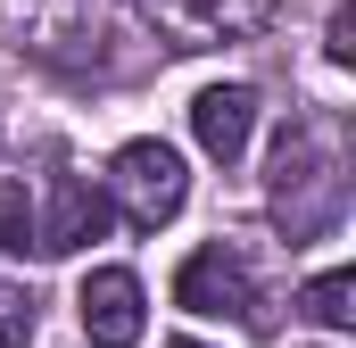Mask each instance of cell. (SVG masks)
Wrapping results in <instances>:
<instances>
[{"label":"cell","mask_w":356,"mask_h":348,"mask_svg":"<svg viewBox=\"0 0 356 348\" xmlns=\"http://www.w3.org/2000/svg\"><path fill=\"white\" fill-rule=\"evenodd\" d=\"M298 307H307L315 324H332V332H348V324H356V274H348V265H332V274H315V282L298 290Z\"/></svg>","instance_id":"8"},{"label":"cell","mask_w":356,"mask_h":348,"mask_svg":"<svg viewBox=\"0 0 356 348\" xmlns=\"http://www.w3.org/2000/svg\"><path fill=\"white\" fill-rule=\"evenodd\" d=\"M266 199H273V224H282L290 241H315V232L340 224V207H348V174H340V141H332V125H315V116L282 125Z\"/></svg>","instance_id":"1"},{"label":"cell","mask_w":356,"mask_h":348,"mask_svg":"<svg viewBox=\"0 0 356 348\" xmlns=\"http://www.w3.org/2000/svg\"><path fill=\"white\" fill-rule=\"evenodd\" d=\"M75 307H83L91 348H141V332H149V299H141V274L133 265H91Z\"/></svg>","instance_id":"4"},{"label":"cell","mask_w":356,"mask_h":348,"mask_svg":"<svg viewBox=\"0 0 356 348\" xmlns=\"http://www.w3.org/2000/svg\"><path fill=\"white\" fill-rule=\"evenodd\" d=\"M149 17L175 33V50H216V42H249L273 17V0H149Z\"/></svg>","instance_id":"5"},{"label":"cell","mask_w":356,"mask_h":348,"mask_svg":"<svg viewBox=\"0 0 356 348\" xmlns=\"http://www.w3.org/2000/svg\"><path fill=\"white\" fill-rule=\"evenodd\" d=\"M182 199H191V174H182V150L166 141H124L116 158H108V207L133 224V232H158V224H175Z\"/></svg>","instance_id":"2"},{"label":"cell","mask_w":356,"mask_h":348,"mask_svg":"<svg viewBox=\"0 0 356 348\" xmlns=\"http://www.w3.org/2000/svg\"><path fill=\"white\" fill-rule=\"evenodd\" d=\"M323 50H332V67L356 58V8H332V42H323Z\"/></svg>","instance_id":"11"},{"label":"cell","mask_w":356,"mask_h":348,"mask_svg":"<svg viewBox=\"0 0 356 348\" xmlns=\"http://www.w3.org/2000/svg\"><path fill=\"white\" fill-rule=\"evenodd\" d=\"M166 348H207V340H166Z\"/></svg>","instance_id":"12"},{"label":"cell","mask_w":356,"mask_h":348,"mask_svg":"<svg viewBox=\"0 0 356 348\" xmlns=\"http://www.w3.org/2000/svg\"><path fill=\"white\" fill-rule=\"evenodd\" d=\"M0 249H33V199H25V182H0Z\"/></svg>","instance_id":"9"},{"label":"cell","mask_w":356,"mask_h":348,"mask_svg":"<svg viewBox=\"0 0 356 348\" xmlns=\"http://www.w3.org/2000/svg\"><path fill=\"white\" fill-rule=\"evenodd\" d=\"M99 232H108V199L91 191L83 174H58V182H50V216H33V249H42V258H75Z\"/></svg>","instance_id":"6"},{"label":"cell","mask_w":356,"mask_h":348,"mask_svg":"<svg viewBox=\"0 0 356 348\" xmlns=\"http://www.w3.org/2000/svg\"><path fill=\"white\" fill-rule=\"evenodd\" d=\"M191 133H199V150H207L216 166H232V158L249 150V133H257V91L249 84H207L191 100Z\"/></svg>","instance_id":"7"},{"label":"cell","mask_w":356,"mask_h":348,"mask_svg":"<svg viewBox=\"0 0 356 348\" xmlns=\"http://www.w3.org/2000/svg\"><path fill=\"white\" fill-rule=\"evenodd\" d=\"M25 340H33V299L0 282V348H25Z\"/></svg>","instance_id":"10"},{"label":"cell","mask_w":356,"mask_h":348,"mask_svg":"<svg viewBox=\"0 0 356 348\" xmlns=\"http://www.w3.org/2000/svg\"><path fill=\"white\" fill-rule=\"evenodd\" d=\"M175 307L182 315H232V324H249L257 315V282H249L241 249H224V241L191 249L182 274H175Z\"/></svg>","instance_id":"3"}]
</instances>
